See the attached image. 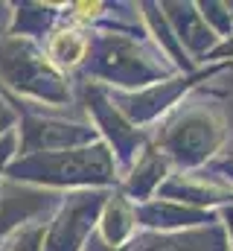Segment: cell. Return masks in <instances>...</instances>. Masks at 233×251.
<instances>
[{
	"label": "cell",
	"mask_w": 233,
	"mask_h": 251,
	"mask_svg": "<svg viewBox=\"0 0 233 251\" xmlns=\"http://www.w3.org/2000/svg\"><path fill=\"white\" fill-rule=\"evenodd\" d=\"M222 102L225 94L204 85L184 97L161 123L149 128V143L172 164L175 173L204 170L219 152H225L231 123Z\"/></svg>",
	"instance_id": "cell-1"
},
{
	"label": "cell",
	"mask_w": 233,
	"mask_h": 251,
	"mask_svg": "<svg viewBox=\"0 0 233 251\" xmlns=\"http://www.w3.org/2000/svg\"><path fill=\"white\" fill-rule=\"evenodd\" d=\"M91 50L85 62V76L108 91H143L149 85L172 79V62L155 47L149 35H131L114 29H88Z\"/></svg>",
	"instance_id": "cell-2"
},
{
	"label": "cell",
	"mask_w": 233,
	"mask_h": 251,
	"mask_svg": "<svg viewBox=\"0 0 233 251\" xmlns=\"http://www.w3.org/2000/svg\"><path fill=\"white\" fill-rule=\"evenodd\" d=\"M15 178H26L47 187H79V190H114L119 184V170L111 149L96 140L79 149H61L44 155H26L18 164Z\"/></svg>",
	"instance_id": "cell-3"
},
{
	"label": "cell",
	"mask_w": 233,
	"mask_h": 251,
	"mask_svg": "<svg viewBox=\"0 0 233 251\" xmlns=\"http://www.w3.org/2000/svg\"><path fill=\"white\" fill-rule=\"evenodd\" d=\"M233 70V62H219V64H204V67H195L192 73H175L172 79L166 82H158V85H149L143 91H108V100L116 105V111L137 128H152L158 126L175 105L189 97L192 91L204 88L207 82L219 79L222 73Z\"/></svg>",
	"instance_id": "cell-4"
},
{
	"label": "cell",
	"mask_w": 233,
	"mask_h": 251,
	"mask_svg": "<svg viewBox=\"0 0 233 251\" xmlns=\"http://www.w3.org/2000/svg\"><path fill=\"white\" fill-rule=\"evenodd\" d=\"M3 76L18 88L26 91L38 100H47L50 105H67L70 102V82L64 79V73L53 67V62L47 59V53H41L35 44L29 41H9L3 50Z\"/></svg>",
	"instance_id": "cell-5"
},
{
	"label": "cell",
	"mask_w": 233,
	"mask_h": 251,
	"mask_svg": "<svg viewBox=\"0 0 233 251\" xmlns=\"http://www.w3.org/2000/svg\"><path fill=\"white\" fill-rule=\"evenodd\" d=\"M82 94H85V108L91 114V123L99 131V140L111 149L114 164H116V170H119V178H122L131 170V164L140 158V152L149 146V131L128 123L116 111L114 102L108 100L105 88H99L93 82H85Z\"/></svg>",
	"instance_id": "cell-6"
},
{
	"label": "cell",
	"mask_w": 233,
	"mask_h": 251,
	"mask_svg": "<svg viewBox=\"0 0 233 251\" xmlns=\"http://www.w3.org/2000/svg\"><path fill=\"white\" fill-rule=\"evenodd\" d=\"M111 190H73L61 199L56 219L44 231V251H85L96 234L102 204Z\"/></svg>",
	"instance_id": "cell-7"
},
{
	"label": "cell",
	"mask_w": 233,
	"mask_h": 251,
	"mask_svg": "<svg viewBox=\"0 0 233 251\" xmlns=\"http://www.w3.org/2000/svg\"><path fill=\"white\" fill-rule=\"evenodd\" d=\"M85 251H228V240L222 225H204V228H189V231H143L137 228L128 243L119 249H108L96 240V234L88 240Z\"/></svg>",
	"instance_id": "cell-8"
},
{
	"label": "cell",
	"mask_w": 233,
	"mask_h": 251,
	"mask_svg": "<svg viewBox=\"0 0 233 251\" xmlns=\"http://www.w3.org/2000/svg\"><path fill=\"white\" fill-rule=\"evenodd\" d=\"M158 199H169V201L186 204V207L216 213L219 207L233 204V187L207 170H192V173H175L172 170L169 178L158 190Z\"/></svg>",
	"instance_id": "cell-9"
},
{
	"label": "cell",
	"mask_w": 233,
	"mask_h": 251,
	"mask_svg": "<svg viewBox=\"0 0 233 251\" xmlns=\"http://www.w3.org/2000/svg\"><path fill=\"white\" fill-rule=\"evenodd\" d=\"M23 155H44L61 149H79L99 140L91 120H44L29 117L23 123Z\"/></svg>",
	"instance_id": "cell-10"
},
{
	"label": "cell",
	"mask_w": 233,
	"mask_h": 251,
	"mask_svg": "<svg viewBox=\"0 0 233 251\" xmlns=\"http://www.w3.org/2000/svg\"><path fill=\"white\" fill-rule=\"evenodd\" d=\"M169 26H172L178 44L184 47V53L189 56V62L195 67H201L204 59L210 56V50L219 44L216 32L207 26V21L201 18L198 12V3L195 0H163L161 3Z\"/></svg>",
	"instance_id": "cell-11"
},
{
	"label": "cell",
	"mask_w": 233,
	"mask_h": 251,
	"mask_svg": "<svg viewBox=\"0 0 233 251\" xmlns=\"http://www.w3.org/2000/svg\"><path fill=\"white\" fill-rule=\"evenodd\" d=\"M134 216H137V228L143 231H189V228H204V225H216L219 216L213 210H198V207H186L169 199H149L143 204H134Z\"/></svg>",
	"instance_id": "cell-12"
},
{
	"label": "cell",
	"mask_w": 233,
	"mask_h": 251,
	"mask_svg": "<svg viewBox=\"0 0 233 251\" xmlns=\"http://www.w3.org/2000/svg\"><path fill=\"white\" fill-rule=\"evenodd\" d=\"M169 173H172V164L149 143V146L140 152V158L131 164V170L119 178L116 190H119L131 204H143V201H149V199L158 196V190H161V184L169 178Z\"/></svg>",
	"instance_id": "cell-13"
},
{
	"label": "cell",
	"mask_w": 233,
	"mask_h": 251,
	"mask_svg": "<svg viewBox=\"0 0 233 251\" xmlns=\"http://www.w3.org/2000/svg\"><path fill=\"white\" fill-rule=\"evenodd\" d=\"M134 231H137L134 204L114 187L102 204V213L96 222V240L108 249H119L122 243H128L134 237Z\"/></svg>",
	"instance_id": "cell-14"
},
{
	"label": "cell",
	"mask_w": 233,
	"mask_h": 251,
	"mask_svg": "<svg viewBox=\"0 0 233 251\" xmlns=\"http://www.w3.org/2000/svg\"><path fill=\"white\" fill-rule=\"evenodd\" d=\"M140 18H143V29H146V35L155 41V47L172 62V67L178 73H192L195 70V64L189 62V56L184 53V47L178 44V38H175L172 26H169V21H166V15H163V9H161V3H140Z\"/></svg>",
	"instance_id": "cell-15"
},
{
	"label": "cell",
	"mask_w": 233,
	"mask_h": 251,
	"mask_svg": "<svg viewBox=\"0 0 233 251\" xmlns=\"http://www.w3.org/2000/svg\"><path fill=\"white\" fill-rule=\"evenodd\" d=\"M91 50V32L82 26H58L50 32L47 41V59L53 62L56 70H79L88 62Z\"/></svg>",
	"instance_id": "cell-16"
},
{
	"label": "cell",
	"mask_w": 233,
	"mask_h": 251,
	"mask_svg": "<svg viewBox=\"0 0 233 251\" xmlns=\"http://www.w3.org/2000/svg\"><path fill=\"white\" fill-rule=\"evenodd\" d=\"M56 204L53 193L44 190H21L6 199H0V234H6L12 225H21L23 219H32Z\"/></svg>",
	"instance_id": "cell-17"
},
{
	"label": "cell",
	"mask_w": 233,
	"mask_h": 251,
	"mask_svg": "<svg viewBox=\"0 0 233 251\" xmlns=\"http://www.w3.org/2000/svg\"><path fill=\"white\" fill-rule=\"evenodd\" d=\"M201 18L207 26L216 32V38H231L233 35V0H195Z\"/></svg>",
	"instance_id": "cell-18"
},
{
	"label": "cell",
	"mask_w": 233,
	"mask_h": 251,
	"mask_svg": "<svg viewBox=\"0 0 233 251\" xmlns=\"http://www.w3.org/2000/svg\"><path fill=\"white\" fill-rule=\"evenodd\" d=\"M44 222H35V225H26L18 237H15V243H12V249L9 251H41L44 246Z\"/></svg>",
	"instance_id": "cell-19"
},
{
	"label": "cell",
	"mask_w": 233,
	"mask_h": 251,
	"mask_svg": "<svg viewBox=\"0 0 233 251\" xmlns=\"http://www.w3.org/2000/svg\"><path fill=\"white\" fill-rule=\"evenodd\" d=\"M207 173H213V176H219L222 181H228L233 187V149H228V152H219L207 167H204Z\"/></svg>",
	"instance_id": "cell-20"
},
{
	"label": "cell",
	"mask_w": 233,
	"mask_h": 251,
	"mask_svg": "<svg viewBox=\"0 0 233 251\" xmlns=\"http://www.w3.org/2000/svg\"><path fill=\"white\" fill-rule=\"evenodd\" d=\"M219 62H233V35L231 38H222L213 50H210V56L204 59V64H219ZM201 64V67H204Z\"/></svg>",
	"instance_id": "cell-21"
},
{
	"label": "cell",
	"mask_w": 233,
	"mask_h": 251,
	"mask_svg": "<svg viewBox=\"0 0 233 251\" xmlns=\"http://www.w3.org/2000/svg\"><path fill=\"white\" fill-rule=\"evenodd\" d=\"M216 216H219V225H222V231H225L228 251H233V204H228V207H219V210H216Z\"/></svg>",
	"instance_id": "cell-22"
}]
</instances>
